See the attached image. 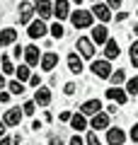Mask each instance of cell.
<instances>
[{
  "label": "cell",
  "instance_id": "obj_18",
  "mask_svg": "<svg viewBox=\"0 0 138 145\" xmlns=\"http://www.w3.org/2000/svg\"><path fill=\"white\" fill-rule=\"evenodd\" d=\"M17 41V31L15 29H3L0 31V46H10Z\"/></svg>",
  "mask_w": 138,
  "mask_h": 145
},
{
  "label": "cell",
  "instance_id": "obj_10",
  "mask_svg": "<svg viewBox=\"0 0 138 145\" xmlns=\"http://www.w3.org/2000/svg\"><path fill=\"white\" fill-rule=\"evenodd\" d=\"M24 61H27V65H39L41 63V56H39V48L34 46V44H32V46H27L24 48Z\"/></svg>",
  "mask_w": 138,
  "mask_h": 145
},
{
  "label": "cell",
  "instance_id": "obj_23",
  "mask_svg": "<svg viewBox=\"0 0 138 145\" xmlns=\"http://www.w3.org/2000/svg\"><path fill=\"white\" fill-rule=\"evenodd\" d=\"M15 72H17V80H20V82H24V80L32 78V70H29V65H27V63H24V65H20Z\"/></svg>",
  "mask_w": 138,
  "mask_h": 145
},
{
  "label": "cell",
  "instance_id": "obj_4",
  "mask_svg": "<svg viewBox=\"0 0 138 145\" xmlns=\"http://www.w3.org/2000/svg\"><path fill=\"white\" fill-rule=\"evenodd\" d=\"M34 5L32 3H20V12H17V20L20 24H32V17H34Z\"/></svg>",
  "mask_w": 138,
  "mask_h": 145
},
{
  "label": "cell",
  "instance_id": "obj_33",
  "mask_svg": "<svg viewBox=\"0 0 138 145\" xmlns=\"http://www.w3.org/2000/svg\"><path fill=\"white\" fill-rule=\"evenodd\" d=\"M75 89H78V87H75V82H68L63 92H66V94H75Z\"/></svg>",
  "mask_w": 138,
  "mask_h": 145
},
{
  "label": "cell",
  "instance_id": "obj_8",
  "mask_svg": "<svg viewBox=\"0 0 138 145\" xmlns=\"http://www.w3.org/2000/svg\"><path fill=\"white\" fill-rule=\"evenodd\" d=\"M95 44H107L109 41V29L104 24H99V27H92V36H90Z\"/></svg>",
  "mask_w": 138,
  "mask_h": 145
},
{
  "label": "cell",
  "instance_id": "obj_15",
  "mask_svg": "<svg viewBox=\"0 0 138 145\" xmlns=\"http://www.w3.org/2000/svg\"><path fill=\"white\" fill-rule=\"evenodd\" d=\"M39 65H41V70H53V68L58 65V56L56 53H44Z\"/></svg>",
  "mask_w": 138,
  "mask_h": 145
},
{
  "label": "cell",
  "instance_id": "obj_32",
  "mask_svg": "<svg viewBox=\"0 0 138 145\" xmlns=\"http://www.w3.org/2000/svg\"><path fill=\"white\" fill-rule=\"evenodd\" d=\"M29 85H32V87H39V85H41V78H39V75H32V78H29Z\"/></svg>",
  "mask_w": 138,
  "mask_h": 145
},
{
  "label": "cell",
  "instance_id": "obj_19",
  "mask_svg": "<svg viewBox=\"0 0 138 145\" xmlns=\"http://www.w3.org/2000/svg\"><path fill=\"white\" fill-rule=\"evenodd\" d=\"M104 53H107V61H112V58H119V44L114 41V39H109L107 44H104Z\"/></svg>",
  "mask_w": 138,
  "mask_h": 145
},
{
  "label": "cell",
  "instance_id": "obj_22",
  "mask_svg": "<svg viewBox=\"0 0 138 145\" xmlns=\"http://www.w3.org/2000/svg\"><path fill=\"white\" fill-rule=\"evenodd\" d=\"M0 63H3V70H0V72H3V75H10V72H15V70H17V68L12 65L10 56H3V58H0Z\"/></svg>",
  "mask_w": 138,
  "mask_h": 145
},
{
  "label": "cell",
  "instance_id": "obj_24",
  "mask_svg": "<svg viewBox=\"0 0 138 145\" xmlns=\"http://www.w3.org/2000/svg\"><path fill=\"white\" fill-rule=\"evenodd\" d=\"M109 80H112V85H114V87H119V85H121L124 80H126V75H124V70H114Z\"/></svg>",
  "mask_w": 138,
  "mask_h": 145
},
{
  "label": "cell",
  "instance_id": "obj_31",
  "mask_svg": "<svg viewBox=\"0 0 138 145\" xmlns=\"http://www.w3.org/2000/svg\"><path fill=\"white\" fill-rule=\"evenodd\" d=\"M12 56H15V58H20V56H24V48H22L20 44H17V46L12 48Z\"/></svg>",
  "mask_w": 138,
  "mask_h": 145
},
{
  "label": "cell",
  "instance_id": "obj_27",
  "mask_svg": "<svg viewBox=\"0 0 138 145\" xmlns=\"http://www.w3.org/2000/svg\"><path fill=\"white\" fill-rule=\"evenodd\" d=\"M22 111H24L27 116H32L36 111V102H24V104H22Z\"/></svg>",
  "mask_w": 138,
  "mask_h": 145
},
{
  "label": "cell",
  "instance_id": "obj_14",
  "mask_svg": "<svg viewBox=\"0 0 138 145\" xmlns=\"http://www.w3.org/2000/svg\"><path fill=\"white\" fill-rule=\"evenodd\" d=\"M34 102L39 104V106H49V104H51V89L49 87H39L36 94H34Z\"/></svg>",
  "mask_w": 138,
  "mask_h": 145
},
{
  "label": "cell",
  "instance_id": "obj_26",
  "mask_svg": "<svg viewBox=\"0 0 138 145\" xmlns=\"http://www.w3.org/2000/svg\"><path fill=\"white\" fill-rule=\"evenodd\" d=\"M126 92H128V94H138V75L126 82Z\"/></svg>",
  "mask_w": 138,
  "mask_h": 145
},
{
  "label": "cell",
  "instance_id": "obj_16",
  "mask_svg": "<svg viewBox=\"0 0 138 145\" xmlns=\"http://www.w3.org/2000/svg\"><path fill=\"white\" fill-rule=\"evenodd\" d=\"M22 114L24 111H20V109H7V114H5V123L7 126H20V121H22Z\"/></svg>",
  "mask_w": 138,
  "mask_h": 145
},
{
  "label": "cell",
  "instance_id": "obj_46",
  "mask_svg": "<svg viewBox=\"0 0 138 145\" xmlns=\"http://www.w3.org/2000/svg\"><path fill=\"white\" fill-rule=\"evenodd\" d=\"M92 3H99V0H92Z\"/></svg>",
  "mask_w": 138,
  "mask_h": 145
},
{
  "label": "cell",
  "instance_id": "obj_28",
  "mask_svg": "<svg viewBox=\"0 0 138 145\" xmlns=\"http://www.w3.org/2000/svg\"><path fill=\"white\" fill-rule=\"evenodd\" d=\"M51 34H53V39H63V34H66V29H63V27H61V24L56 22V24L51 27Z\"/></svg>",
  "mask_w": 138,
  "mask_h": 145
},
{
  "label": "cell",
  "instance_id": "obj_2",
  "mask_svg": "<svg viewBox=\"0 0 138 145\" xmlns=\"http://www.w3.org/2000/svg\"><path fill=\"white\" fill-rule=\"evenodd\" d=\"M92 72H95V78H102V80H109L112 78V65H109V61L104 58V61H92Z\"/></svg>",
  "mask_w": 138,
  "mask_h": 145
},
{
  "label": "cell",
  "instance_id": "obj_35",
  "mask_svg": "<svg viewBox=\"0 0 138 145\" xmlns=\"http://www.w3.org/2000/svg\"><path fill=\"white\" fill-rule=\"evenodd\" d=\"M128 135H131V140H133V143H138V123L131 128V133H128Z\"/></svg>",
  "mask_w": 138,
  "mask_h": 145
},
{
  "label": "cell",
  "instance_id": "obj_13",
  "mask_svg": "<svg viewBox=\"0 0 138 145\" xmlns=\"http://www.w3.org/2000/svg\"><path fill=\"white\" fill-rule=\"evenodd\" d=\"M27 34L32 36V39H41V36L46 34V24H44V20H34L29 24V31H27Z\"/></svg>",
  "mask_w": 138,
  "mask_h": 145
},
{
  "label": "cell",
  "instance_id": "obj_25",
  "mask_svg": "<svg viewBox=\"0 0 138 145\" xmlns=\"http://www.w3.org/2000/svg\"><path fill=\"white\" fill-rule=\"evenodd\" d=\"M7 89H10L12 94H22V92H24V85H22L20 80H12V82L7 85Z\"/></svg>",
  "mask_w": 138,
  "mask_h": 145
},
{
  "label": "cell",
  "instance_id": "obj_40",
  "mask_svg": "<svg viewBox=\"0 0 138 145\" xmlns=\"http://www.w3.org/2000/svg\"><path fill=\"white\" fill-rule=\"evenodd\" d=\"M5 128H7V123H5V121H0V138L5 135Z\"/></svg>",
  "mask_w": 138,
  "mask_h": 145
},
{
  "label": "cell",
  "instance_id": "obj_37",
  "mask_svg": "<svg viewBox=\"0 0 138 145\" xmlns=\"http://www.w3.org/2000/svg\"><path fill=\"white\" fill-rule=\"evenodd\" d=\"M5 102H10V94H7V92H0V104H5Z\"/></svg>",
  "mask_w": 138,
  "mask_h": 145
},
{
  "label": "cell",
  "instance_id": "obj_38",
  "mask_svg": "<svg viewBox=\"0 0 138 145\" xmlns=\"http://www.w3.org/2000/svg\"><path fill=\"white\" fill-rule=\"evenodd\" d=\"M70 119H73L70 111H63V114H61V121H70Z\"/></svg>",
  "mask_w": 138,
  "mask_h": 145
},
{
  "label": "cell",
  "instance_id": "obj_34",
  "mask_svg": "<svg viewBox=\"0 0 138 145\" xmlns=\"http://www.w3.org/2000/svg\"><path fill=\"white\" fill-rule=\"evenodd\" d=\"M70 145H87V143L80 138V135H73V138H70Z\"/></svg>",
  "mask_w": 138,
  "mask_h": 145
},
{
  "label": "cell",
  "instance_id": "obj_5",
  "mask_svg": "<svg viewBox=\"0 0 138 145\" xmlns=\"http://www.w3.org/2000/svg\"><path fill=\"white\" fill-rule=\"evenodd\" d=\"M34 10H36V15H39V20H49V17L53 15V3H49V0H36Z\"/></svg>",
  "mask_w": 138,
  "mask_h": 145
},
{
  "label": "cell",
  "instance_id": "obj_20",
  "mask_svg": "<svg viewBox=\"0 0 138 145\" xmlns=\"http://www.w3.org/2000/svg\"><path fill=\"white\" fill-rule=\"evenodd\" d=\"M107 97L112 99V102H116V104H126V92H124V89H119V87L107 89Z\"/></svg>",
  "mask_w": 138,
  "mask_h": 145
},
{
  "label": "cell",
  "instance_id": "obj_41",
  "mask_svg": "<svg viewBox=\"0 0 138 145\" xmlns=\"http://www.w3.org/2000/svg\"><path fill=\"white\" fill-rule=\"evenodd\" d=\"M0 145H12V140H10V138H5V135H3V138H0Z\"/></svg>",
  "mask_w": 138,
  "mask_h": 145
},
{
  "label": "cell",
  "instance_id": "obj_21",
  "mask_svg": "<svg viewBox=\"0 0 138 145\" xmlns=\"http://www.w3.org/2000/svg\"><path fill=\"white\" fill-rule=\"evenodd\" d=\"M70 126H73L75 131H82V128L87 126V121H85V114H75V116L70 119Z\"/></svg>",
  "mask_w": 138,
  "mask_h": 145
},
{
  "label": "cell",
  "instance_id": "obj_44",
  "mask_svg": "<svg viewBox=\"0 0 138 145\" xmlns=\"http://www.w3.org/2000/svg\"><path fill=\"white\" fill-rule=\"evenodd\" d=\"M70 3H75V5H78V7H80V5H82V0H70Z\"/></svg>",
  "mask_w": 138,
  "mask_h": 145
},
{
  "label": "cell",
  "instance_id": "obj_17",
  "mask_svg": "<svg viewBox=\"0 0 138 145\" xmlns=\"http://www.w3.org/2000/svg\"><path fill=\"white\" fill-rule=\"evenodd\" d=\"M68 68H70L73 75H80L82 72V61H80L78 53H68Z\"/></svg>",
  "mask_w": 138,
  "mask_h": 145
},
{
  "label": "cell",
  "instance_id": "obj_1",
  "mask_svg": "<svg viewBox=\"0 0 138 145\" xmlns=\"http://www.w3.org/2000/svg\"><path fill=\"white\" fill-rule=\"evenodd\" d=\"M92 10H80L78 7L75 12H70V22L75 29H87V27H92Z\"/></svg>",
  "mask_w": 138,
  "mask_h": 145
},
{
  "label": "cell",
  "instance_id": "obj_36",
  "mask_svg": "<svg viewBox=\"0 0 138 145\" xmlns=\"http://www.w3.org/2000/svg\"><path fill=\"white\" fill-rule=\"evenodd\" d=\"M121 3H124V0H109V7H114V10H119V7H121Z\"/></svg>",
  "mask_w": 138,
  "mask_h": 145
},
{
  "label": "cell",
  "instance_id": "obj_43",
  "mask_svg": "<svg viewBox=\"0 0 138 145\" xmlns=\"http://www.w3.org/2000/svg\"><path fill=\"white\" fill-rule=\"evenodd\" d=\"M7 87V82H5V78H3V72H0V89H5Z\"/></svg>",
  "mask_w": 138,
  "mask_h": 145
},
{
  "label": "cell",
  "instance_id": "obj_3",
  "mask_svg": "<svg viewBox=\"0 0 138 145\" xmlns=\"http://www.w3.org/2000/svg\"><path fill=\"white\" fill-rule=\"evenodd\" d=\"M75 48L80 51L82 58H95V51H97V48H95V41H92V39H87V36H80V39H78Z\"/></svg>",
  "mask_w": 138,
  "mask_h": 145
},
{
  "label": "cell",
  "instance_id": "obj_29",
  "mask_svg": "<svg viewBox=\"0 0 138 145\" xmlns=\"http://www.w3.org/2000/svg\"><path fill=\"white\" fill-rule=\"evenodd\" d=\"M131 63L138 68V41H133V44H131Z\"/></svg>",
  "mask_w": 138,
  "mask_h": 145
},
{
  "label": "cell",
  "instance_id": "obj_39",
  "mask_svg": "<svg viewBox=\"0 0 138 145\" xmlns=\"http://www.w3.org/2000/svg\"><path fill=\"white\" fill-rule=\"evenodd\" d=\"M51 145H63V140L58 138V135H51Z\"/></svg>",
  "mask_w": 138,
  "mask_h": 145
},
{
  "label": "cell",
  "instance_id": "obj_9",
  "mask_svg": "<svg viewBox=\"0 0 138 145\" xmlns=\"http://www.w3.org/2000/svg\"><path fill=\"white\" fill-rule=\"evenodd\" d=\"M53 15L58 20H68L70 17V5H68V0H56L53 3Z\"/></svg>",
  "mask_w": 138,
  "mask_h": 145
},
{
  "label": "cell",
  "instance_id": "obj_11",
  "mask_svg": "<svg viewBox=\"0 0 138 145\" xmlns=\"http://www.w3.org/2000/svg\"><path fill=\"white\" fill-rule=\"evenodd\" d=\"M107 143L109 145H124V140H126V133H124L121 128H107Z\"/></svg>",
  "mask_w": 138,
  "mask_h": 145
},
{
  "label": "cell",
  "instance_id": "obj_30",
  "mask_svg": "<svg viewBox=\"0 0 138 145\" xmlns=\"http://www.w3.org/2000/svg\"><path fill=\"white\" fill-rule=\"evenodd\" d=\"M85 143H87V145H102V143H99V138H97V133H95V131H92V133H87Z\"/></svg>",
  "mask_w": 138,
  "mask_h": 145
},
{
  "label": "cell",
  "instance_id": "obj_7",
  "mask_svg": "<svg viewBox=\"0 0 138 145\" xmlns=\"http://www.w3.org/2000/svg\"><path fill=\"white\" fill-rule=\"evenodd\" d=\"M92 15L97 17V20H102V22H109V20H112V7L104 5V3H95V7H92Z\"/></svg>",
  "mask_w": 138,
  "mask_h": 145
},
{
  "label": "cell",
  "instance_id": "obj_12",
  "mask_svg": "<svg viewBox=\"0 0 138 145\" xmlns=\"http://www.w3.org/2000/svg\"><path fill=\"white\" fill-rule=\"evenodd\" d=\"M92 128L95 131H102V128H109V114L107 111H99V114H95L92 116Z\"/></svg>",
  "mask_w": 138,
  "mask_h": 145
},
{
  "label": "cell",
  "instance_id": "obj_42",
  "mask_svg": "<svg viewBox=\"0 0 138 145\" xmlns=\"http://www.w3.org/2000/svg\"><path fill=\"white\" fill-rule=\"evenodd\" d=\"M126 17H128L126 12H119V15H116V22H124V20H126Z\"/></svg>",
  "mask_w": 138,
  "mask_h": 145
},
{
  "label": "cell",
  "instance_id": "obj_45",
  "mask_svg": "<svg viewBox=\"0 0 138 145\" xmlns=\"http://www.w3.org/2000/svg\"><path fill=\"white\" fill-rule=\"evenodd\" d=\"M133 31H136V36H138V24H136V27H133Z\"/></svg>",
  "mask_w": 138,
  "mask_h": 145
},
{
  "label": "cell",
  "instance_id": "obj_6",
  "mask_svg": "<svg viewBox=\"0 0 138 145\" xmlns=\"http://www.w3.org/2000/svg\"><path fill=\"white\" fill-rule=\"evenodd\" d=\"M99 111H102V102H99V99H87L80 106V114H85V116H95V114H99Z\"/></svg>",
  "mask_w": 138,
  "mask_h": 145
}]
</instances>
